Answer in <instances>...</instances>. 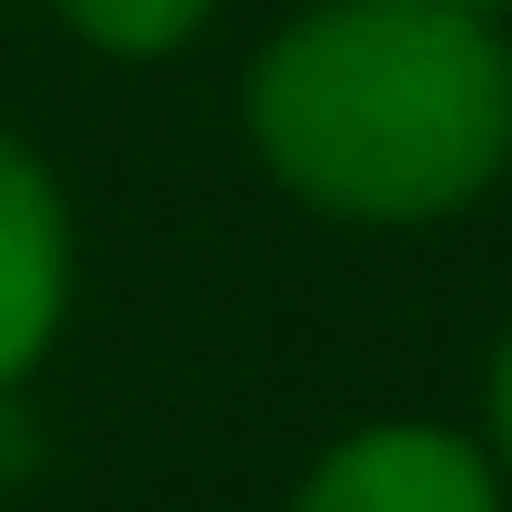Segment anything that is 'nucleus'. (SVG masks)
<instances>
[{"label":"nucleus","instance_id":"1","mask_svg":"<svg viewBox=\"0 0 512 512\" xmlns=\"http://www.w3.org/2000/svg\"><path fill=\"white\" fill-rule=\"evenodd\" d=\"M262 171L372 231L452 221L512 171V51L462 0H312L241 81Z\"/></svg>","mask_w":512,"mask_h":512},{"label":"nucleus","instance_id":"2","mask_svg":"<svg viewBox=\"0 0 512 512\" xmlns=\"http://www.w3.org/2000/svg\"><path fill=\"white\" fill-rule=\"evenodd\" d=\"M292 512H502V472H492V442L472 432L372 422L302 472Z\"/></svg>","mask_w":512,"mask_h":512},{"label":"nucleus","instance_id":"3","mask_svg":"<svg viewBox=\"0 0 512 512\" xmlns=\"http://www.w3.org/2000/svg\"><path fill=\"white\" fill-rule=\"evenodd\" d=\"M71 302V211L61 181L31 141L0 131V392H21V372L51 352Z\"/></svg>","mask_w":512,"mask_h":512},{"label":"nucleus","instance_id":"4","mask_svg":"<svg viewBox=\"0 0 512 512\" xmlns=\"http://www.w3.org/2000/svg\"><path fill=\"white\" fill-rule=\"evenodd\" d=\"M211 11H221V0H61V21H71L91 51H111V61H161V51H181Z\"/></svg>","mask_w":512,"mask_h":512},{"label":"nucleus","instance_id":"5","mask_svg":"<svg viewBox=\"0 0 512 512\" xmlns=\"http://www.w3.org/2000/svg\"><path fill=\"white\" fill-rule=\"evenodd\" d=\"M482 412H492V452H502V472H512V332H502V352H492V392H482Z\"/></svg>","mask_w":512,"mask_h":512},{"label":"nucleus","instance_id":"6","mask_svg":"<svg viewBox=\"0 0 512 512\" xmlns=\"http://www.w3.org/2000/svg\"><path fill=\"white\" fill-rule=\"evenodd\" d=\"M462 11H482V21H512V0H462Z\"/></svg>","mask_w":512,"mask_h":512}]
</instances>
